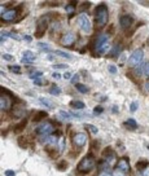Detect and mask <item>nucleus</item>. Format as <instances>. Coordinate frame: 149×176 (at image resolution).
<instances>
[{"instance_id":"nucleus-1","label":"nucleus","mask_w":149,"mask_h":176,"mask_svg":"<svg viewBox=\"0 0 149 176\" xmlns=\"http://www.w3.org/2000/svg\"><path fill=\"white\" fill-rule=\"evenodd\" d=\"M109 20V12L105 4H98L95 8V22L98 27H104Z\"/></svg>"},{"instance_id":"nucleus-2","label":"nucleus","mask_w":149,"mask_h":176,"mask_svg":"<svg viewBox=\"0 0 149 176\" xmlns=\"http://www.w3.org/2000/svg\"><path fill=\"white\" fill-rule=\"evenodd\" d=\"M95 48L98 54H106L112 50V44H110V38L108 34H102L96 39Z\"/></svg>"},{"instance_id":"nucleus-3","label":"nucleus","mask_w":149,"mask_h":176,"mask_svg":"<svg viewBox=\"0 0 149 176\" xmlns=\"http://www.w3.org/2000/svg\"><path fill=\"white\" fill-rule=\"evenodd\" d=\"M95 165H96L95 158L92 155H86L79 161L78 166H76V170L80 173H88L95 168Z\"/></svg>"},{"instance_id":"nucleus-4","label":"nucleus","mask_w":149,"mask_h":176,"mask_svg":"<svg viewBox=\"0 0 149 176\" xmlns=\"http://www.w3.org/2000/svg\"><path fill=\"white\" fill-rule=\"evenodd\" d=\"M76 20H78L79 29H80L83 33H86V34H90L91 33V30H92V25H91V21H90V18H88L87 14L80 13Z\"/></svg>"},{"instance_id":"nucleus-5","label":"nucleus","mask_w":149,"mask_h":176,"mask_svg":"<svg viewBox=\"0 0 149 176\" xmlns=\"http://www.w3.org/2000/svg\"><path fill=\"white\" fill-rule=\"evenodd\" d=\"M143 57H144L143 49H135L128 58V65L131 67H138L143 61Z\"/></svg>"},{"instance_id":"nucleus-6","label":"nucleus","mask_w":149,"mask_h":176,"mask_svg":"<svg viewBox=\"0 0 149 176\" xmlns=\"http://www.w3.org/2000/svg\"><path fill=\"white\" fill-rule=\"evenodd\" d=\"M53 124H51V123H40L39 126L35 128V132H37V135H39L40 137H44V136H49V135L53 132Z\"/></svg>"},{"instance_id":"nucleus-7","label":"nucleus","mask_w":149,"mask_h":176,"mask_svg":"<svg viewBox=\"0 0 149 176\" xmlns=\"http://www.w3.org/2000/svg\"><path fill=\"white\" fill-rule=\"evenodd\" d=\"M47 27H48V20H47V16H44V17H42V18L38 21V27H37L35 37H37V38H42L43 35H44Z\"/></svg>"},{"instance_id":"nucleus-8","label":"nucleus","mask_w":149,"mask_h":176,"mask_svg":"<svg viewBox=\"0 0 149 176\" xmlns=\"http://www.w3.org/2000/svg\"><path fill=\"white\" fill-rule=\"evenodd\" d=\"M76 40V37L75 34L73 33V31H68L66 34H64L61 38V44L64 45V47H71V45L75 43Z\"/></svg>"},{"instance_id":"nucleus-9","label":"nucleus","mask_w":149,"mask_h":176,"mask_svg":"<svg viewBox=\"0 0 149 176\" xmlns=\"http://www.w3.org/2000/svg\"><path fill=\"white\" fill-rule=\"evenodd\" d=\"M73 143L78 148H83L87 144V135L84 132H76L73 136Z\"/></svg>"},{"instance_id":"nucleus-10","label":"nucleus","mask_w":149,"mask_h":176,"mask_svg":"<svg viewBox=\"0 0 149 176\" xmlns=\"http://www.w3.org/2000/svg\"><path fill=\"white\" fill-rule=\"evenodd\" d=\"M17 9H8V11H5L3 14H1V21L3 22H12V21H14L16 18H17Z\"/></svg>"},{"instance_id":"nucleus-11","label":"nucleus","mask_w":149,"mask_h":176,"mask_svg":"<svg viewBox=\"0 0 149 176\" xmlns=\"http://www.w3.org/2000/svg\"><path fill=\"white\" fill-rule=\"evenodd\" d=\"M132 23H134V18L131 16H128V14H123V16L119 17V25H121V27L123 30L130 29L132 26Z\"/></svg>"},{"instance_id":"nucleus-12","label":"nucleus","mask_w":149,"mask_h":176,"mask_svg":"<svg viewBox=\"0 0 149 176\" xmlns=\"http://www.w3.org/2000/svg\"><path fill=\"white\" fill-rule=\"evenodd\" d=\"M117 168L121 171H123L124 173H128L131 171V166L128 163V159L127 158H121V159L117 162Z\"/></svg>"},{"instance_id":"nucleus-13","label":"nucleus","mask_w":149,"mask_h":176,"mask_svg":"<svg viewBox=\"0 0 149 176\" xmlns=\"http://www.w3.org/2000/svg\"><path fill=\"white\" fill-rule=\"evenodd\" d=\"M60 118L61 119H65V120H70V119H79V118L84 117V115H79V114H75V113H68L65 112V110H61V112L59 113Z\"/></svg>"},{"instance_id":"nucleus-14","label":"nucleus","mask_w":149,"mask_h":176,"mask_svg":"<svg viewBox=\"0 0 149 176\" xmlns=\"http://www.w3.org/2000/svg\"><path fill=\"white\" fill-rule=\"evenodd\" d=\"M11 98L7 97L5 95H1L0 96V110L1 112H7V110L11 108Z\"/></svg>"},{"instance_id":"nucleus-15","label":"nucleus","mask_w":149,"mask_h":176,"mask_svg":"<svg viewBox=\"0 0 149 176\" xmlns=\"http://www.w3.org/2000/svg\"><path fill=\"white\" fill-rule=\"evenodd\" d=\"M35 58H37V56L33 52H30V50H25L23 52V56H22L23 64H31L33 61H35Z\"/></svg>"},{"instance_id":"nucleus-16","label":"nucleus","mask_w":149,"mask_h":176,"mask_svg":"<svg viewBox=\"0 0 149 176\" xmlns=\"http://www.w3.org/2000/svg\"><path fill=\"white\" fill-rule=\"evenodd\" d=\"M123 126L126 127L127 130H130V131H135L136 128H138V122H136L135 119H132V118H130V119H127L126 122H123Z\"/></svg>"},{"instance_id":"nucleus-17","label":"nucleus","mask_w":149,"mask_h":176,"mask_svg":"<svg viewBox=\"0 0 149 176\" xmlns=\"http://www.w3.org/2000/svg\"><path fill=\"white\" fill-rule=\"evenodd\" d=\"M70 108L76 109V110H80V109H84V108H86V104L83 102V101L75 100V101H71V102H70Z\"/></svg>"},{"instance_id":"nucleus-18","label":"nucleus","mask_w":149,"mask_h":176,"mask_svg":"<svg viewBox=\"0 0 149 176\" xmlns=\"http://www.w3.org/2000/svg\"><path fill=\"white\" fill-rule=\"evenodd\" d=\"M121 52H122V47L119 44H117V45H114V47L112 48L110 56H112V57H118L119 54H121Z\"/></svg>"},{"instance_id":"nucleus-19","label":"nucleus","mask_w":149,"mask_h":176,"mask_svg":"<svg viewBox=\"0 0 149 176\" xmlns=\"http://www.w3.org/2000/svg\"><path fill=\"white\" fill-rule=\"evenodd\" d=\"M75 88H76V90H78L80 93H88V92H90V88H88L86 84H82V83L75 84Z\"/></svg>"},{"instance_id":"nucleus-20","label":"nucleus","mask_w":149,"mask_h":176,"mask_svg":"<svg viewBox=\"0 0 149 176\" xmlns=\"http://www.w3.org/2000/svg\"><path fill=\"white\" fill-rule=\"evenodd\" d=\"M9 71L13 74H21L22 73V69H21V66H18V65H9L8 66Z\"/></svg>"},{"instance_id":"nucleus-21","label":"nucleus","mask_w":149,"mask_h":176,"mask_svg":"<svg viewBox=\"0 0 149 176\" xmlns=\"http://www.w3.org/2000/svg\"><path fill=\"white\" fill-rule=\"evenodd\" d=\"M65 143H66V140H65L64 136H61L59 139V141H57V148H59V151L60 153H62L65 149Z\"/></svg>"},{"instance_id":"nucleus-22","label":"nucleus","mask_w":149,"mask_h":176,"mask_svg":"<svg viewBox=\"0 0 149 176\" xmlns=\"http://www.w3.org/2000/svg\"><path fill=\"white\" fill-rule=\"evenodd\" d=\"M12 113H13L12 115H13L14 118H22L23 115L26 114V112L23 109H13L12 110Z\"/></svg>"},{"instance_id":"nucleus-23","label":"nucleus","mask_w":149,"mask_h":176,"mask_svg":"<svg viewBox=\"0 0 149 176\" xmlns=\"http://www.w3.org/2000/svg\"><path fill=\"white\" fill-rule=\"evenodd\" d=\"M39 101L42 102V105H44L45 108H48V109H53V104H52L51 101L48 100V98H45V97H40V98H39Z\"/></svg>"},{"instance_id":"nucleus-24","label":"nucleus","mask_w":149,"mask_h":176,"mask_svg":"<svg viewBox=\"0 0 149 176\" xmlns=\"http://www.w3.org/2000/svg\"><path fill=\"white\" fill-rule=\"evenodd\" d=\"M26 124H27V123H26V120H22L21 123H18L17 126L14 127V132H16V133H21V132L23 131V128L26 127Z\"/></svg>"},{"instance_id":"nucleus-25","label":"nucleus","mask_w":149,"mask_h":176,"mask_svg":"<svg viewBox=\"0 0 149 176\" xmlns=\"http://www.w3.org/2000/svg\"><path fill=\"white\" fill-rule=\"evenodd\" d=\"M49 93L53 96H60V93H61V90H60V87L56 86V84H52L51 90H49Z\"/></svg>"},{"instance_id":"nucleus-26","label":"nucleus","mask_w":149,"mask_h":176,"mask_svg":"<svg viewBox=\"0 0 149 176\" xmlns=\"http://www.w3.org/2000/svg\"><path fill=\"white\" fill-rule=\"evenodd\" d=\"M55 53H56L57 56L64 57V58H68V60L73 58V56H71L70 53H68V52H64V50H55Z\"/></svg>"},{"instance_id":"nucleus-27","label":"nucleus","mask_w":149,"mask_h":176,"mask_svg":"<svg viewBox=\"0 0 149 176\" xmlns=\"http://www.w3.org/2000/svg\"><path fill=\"white\" fill-rule=\"evenodd\" d=\"M47 115H48V114H47L45 112H39V113H37V115L33 118V122H39V120H42L43 118H45Z\"/></svg>"},{"instance_id":"nucleus-28","label":"nucleus","mask_w":149,"mask_h":176,"mask_svg":"<svg viewBox=\"0 0 149 176\" xmlns=\"http://www.w3.org/2000/svg\"><path fill=\"white\" fill-rule=\"evenodd\" d=\"M38 47H39L43 52H52L51 45H49V44H45V43H40L39 42V43H38Z\"/></svg>"},{"instance_id":"nucleus-29","label":"nucleus","mask_w":149,"mask_h":176,"mask_svg":"<svg viewBox=\"0 0 149 176\" xmlns=\"http://www.w3.org/2000/svg\"><path fill=\"white\" fill-rule=\"evenodd\" d=\"M76 3H70L68 4V5L65 7V9H66V13L69 14V16H71V14L74 13V11H75V8H74V5H75Z\"/></svg>"},{"instance_id":"nucleus-30","label":"nucleus","mask_w":149,"mask_h":176,"mask_svg":"<svg viewBox=\"0 0 149 176\" xmlns=\"http://www.w3.org/2000/svg\"><path fill=\"white\" fill-rule=\"evenodd\" d=\"M43 76V71H34V73L30 74V78L33 80H37V79H42Z\"/></svg>"},{"instance_id":"nucleus-31","label":"nucleus","mask_w":149,"mask_h":176,"mask_svg":"<svg viewBox=\"0 0 149 176\" xmlns=\"http://www.w3.org/2000/svg\"><path fill=\"white\" fill-rule=\"evenodd\" d=\"M86 128H87L88 131H90L91 133H93V135L98 132V128H97V127H96V126H92V124H86Z\"/></svg>"},{"instance_id":"nucleus-32","label":"nucleus","mask_w":149,"mask_h":176,"mask_svg":"<svg viewBox=\"0 0 149 176\" xmlns=\"http://www.w3.org/2000/svg\"><path fill=\"white\" fill-rule=\"evenodd\" d=\"M57 168H59L60 171H66V168H68V162H66V161L60 162L59 165H57Z\"/></svg>"},{"instance_id":"nucleus-33","label":"nucleus","mask_w":149,"mask_h":176,"mask_svg":"<svg viewBox=\"0 0 149 176\" xmlns=\"http://www.w3.org/2000/svg\"><path fill=\"white\" fill-rule=\"evenodd\" d=\"M138 109H139V102H138V101H134V102L130 105V112H131V113H135Z\"/></svg>"},{"instance_id":"nucleus-34","label":"nucleus","mask_w":149,"mask_h":176,"mask_svg":"<svg viewBox=\"0 0 149 176\" xmlns=\"http://www.w3.org/2000/svg\"><path fill=\"white\" fill-rule=\"evenodd\" d=\"M143 75L145 76V78H149V62H146L143 66Z\"/></svg>"},{"instance_id":"nucleus-35","label":"nucleus","mask_w":149,"mask_h":176,"mask_svg":"<svg viewBox=\"0 0 149 176\" xmlns=\"http://www.w3.org/2000/svg\"><path fill=\"white\" fill-rule=\"evenodd\" d=\"M108 70H109L110 74H117L118 73V69H117L115 65H109V66H108Z\"/></svg>"},{"instance_id":"nucleus-36","label":"nucleus","mask_w":149,"mask_h":176,"mask_svg":"<svg viewBox=\"0 0 149 176\" xmlns=\"http://www.w3.org/2000/svg\"><path fill=\"white\" fill-rule=\"evenodd\" d=\"M102 112H104V108L100 106V105H98V106H95V108H93V113H95V114H101Z\"/></svg>"},{"instance_id":"nucleus-37","label":"nucleus","mask_w":149,"mask_h":176,"mask_svg":"<svg viewBox=\"0 0 149 176\" xmlns=\"http://www.w3.org/2000/svg\"><path fill=\"white\" fill-rule=\"evenodd\" d=\"M34 84L35 86H45L47 84V80H43V79H37V80H34Z\"/></svg>"},{"instance_id":"nucleus-38","label":"nucleus","mask_w":149,"mask_h":176,"mask_svg":"<svg viewBox=\"0 0 149 176\" xmlns=\"http://www.w3.org/2000/svg\"><path fill=\"white\" fill-rule=\"evenodd\" d=\"M68 65L66 64H56L53 65V69H68Z\"/></svg>"},{"instance_id":"nucleus-39","label":"nucleus","mask_w":149,"mask_h":176,"mask_svg":"<svg viewBox=\"0 0 149 176\" xmlns=\"http://www.w3.org/2000/svg\"><path fill=\"white\" fill-rule=\"evenodd\" d=\"M113 176H126V173L117 168V170H114V172H113Z\"/></svg>"},{"instance_id":"nucleus-40","label":"nucleus","mask_w":149,"mask_h":176,"mask_svg":"<svg viewBox=\"0 0 149 176\" xmlns=\"http://www.w3.org/2000/svg\"><path fill=\"white\" fill-rule=\"evenodd\" d=\"M3 60H5V61H13V56L12 54H8V53H4L3 54Z\"/></svg>"},{"instance_id":"nucleus-41","label":"nucleus","mask_w":149,"mask_h":176,"mask_svg":"<svg viewBox=\"0 0 149 176\" xmlns=\"http://www.w3.org/2000/svg\"><path fill=\"white\" fill-rule=\"evenodd\" d=\"M78 80H79V74H75V75H74L73 78L70 79V82L73 84H78Z\"/></svg>"},{"instance_id":"nucleus-42","label":"nucleus","mask_w":149,"mask_h":176,"mask_svg":"<svg viewBox=\"0 0 149 176\" xmlns=\"http://www.w3.org/2000/svg\"><path fill=\"white\" fill-rule=\"evenodd\" d=\"M141 176H149V165L141 171Z\"/></svg>"},{"instance_id":"nucleus-43","label":"nucleus","mask_w":149,"mask_h":176,"mask_svg":"<svg viewBox=\"0 0 149 176\" xmlns=\"http://www.w3.org/2000/svg\"><path fill=\"white\" fill-rule=\"evenodd\" d=\"M98 176H113V173H110L109 171L104 170V171H101V172L98 173Z\"/></svg>"},{"instance_id":"nucleus-44","label":"nucleus","mask_w":149,"mask_h":176,"mask_svg":"<svg viewBox=\"0 0 149 176\" xmlns=\"http://www.w3.org/2000/svg\"><path fill=\"white\" fill-rule=\"evenodd\" d=\"M4 175L5 176H16V172H14L13 170H7L5 172H4Z\"/></svg>"},{"instance_id":"nucleus-45","label":"nucleus","mask_w":149,"mask_h":176,"mask_svg":"<svg viewBox=\"0 0 149 176\" xmlns=\"http://www.w3.org/2000/svg\"><path fill=\"white\" fill-rule=\"evenodd\" d=\"M118 110H119V109H118V106H117V105H114V106L112 108V112H113V113H115V114L118 113Z\"/></svg>"},{"instance_id":"nucleus-46","label":"nucleus","mask_w":149,"mask_h":176,"mask_svg":"<svg viewBox=\"0 0 149 176\" xmlns=\"http://www.w3.org/2000/svg\"><path fill=\"white\" fill-rule=\"evenodd\" d=\"M23 39H25V42H31V39H33V38H31L30 35H25V37H23Z\"/></svg>"},{"instance_id":"nucleus-47","label":"nucleus","mask_w":149,"mask_h":176,"mask_svg":"<svg viewBox=\"0 0 149 176\" xmlns=\"http://www.w3.org/2000/svg\"><path fill=\"white\" fill-rule=\"evenodd\" d=\"M64 78H65V79H70V78H71V74H70V73H65V74H64Z\"/></svg>"},{"instance_id":"nucleus-48","label":"nucleus","mask_w":149,"mask_h":176,"mask_svg":"<svg viewBox=\"0 0 149 176\" xmlns=\"http://www.w3.org/2000/svg\"><path fill=\"white\" fill-rule=\"evenodd\" d=\"M52 76H53V78H56V79L61 78V75H60V74H57V73H53V74H52Z\"/></svg>"},{"instance_id":"nucleus-49","label":"nucleus","mask_w":149,"mask_h":176,"mask_svg":"<svg viewBox=\"0 0 149 176\" xmlns=\"http://www.w3.org/2000/svg\"><path fill=\"white\" fill-rule=\"evenodd\" d=\"M146 91H149V82H146Z\"/></svg>"},{"instance_id":"nucleus-50","label":"nucleus","mask_w":149,"mask_h":176,"mask_svg":"<svg viewBox=\"0 0 149 176\" xmlns=\"http://www.w3.org/2000/svg\"><path fill=\"white\" fill-rule=\"evenodd\" d=\"M148 149H149V145H148Z\"/></svg>"}]
</instances>
